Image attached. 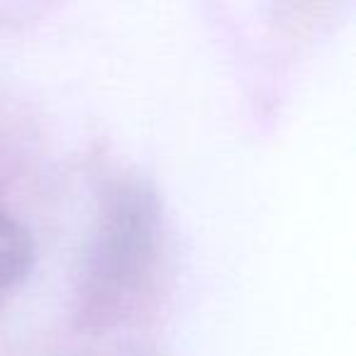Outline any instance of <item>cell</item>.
I'll return each mask as SVG.
<instances>
[{
  "mask_svg": "<svg viewBox=\"0 0 356 356\" xmlns=\"http://www.w3.org/2000/svg\"><path fill=\"white\" fill-rule=\"evenodd\" d=\"M156 244L159 205L152 191L139 184L113 191L86 259L81 315L90 322H105L122 312L149 276Z\"/></svg>",
  "mask_w": 356,
  "mask_h": 356,
  "instance_id": "1",
  "label": "cell"
},
{
  "mask_svg": "<svg viewBox=\"0 0 356 356\" xmlns=\"http://www.w3.org/2000/svg\"><path fill=\"white\" fill-rule=\"evenodd\" d=\"M32 264L35 244L30 232L0 208V305L30 276Z\"/></svg>",
  "mask_w": 356,
  "mask_h": 356,
  "instance_id": "2",
  "label": "cell"
}]
</instances>
